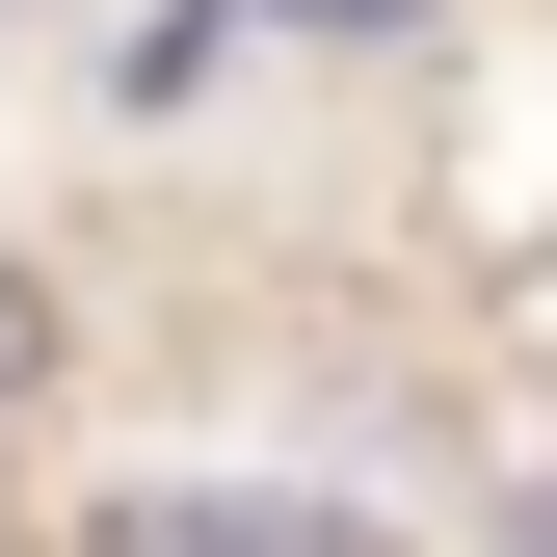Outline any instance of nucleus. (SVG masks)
<instances>
[{"instance_id":"2","label":"nucleus","mask_w":557,"mask_h":557,"mask_svg":"<svg viewBox=\"0 0 557 557\" xmlns=\"http://www.w3.org/2000/svg\"><path fill=\"white\" fill-rule=\"evenodd\" d=\"M239 27H425V0H239Z\"/></svg>"},{"instance_id":"1","label":"nucleus","mask_w":557,"mask_h":557,"mask_svg":"<svg viewBox=\"0 0 557 557\" xmlns=\"http://www.w3.org/2000/svg\"><path fill=\"white\" fill-rule=\"evenodd\" d=\"M107 557H372V531H319V505H133Z\"/></svg>"}]
</instances>
